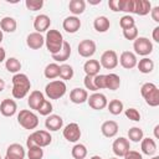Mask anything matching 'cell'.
Listing matches in <instances>:
<instances>
[{
    "label": "cell",
    "instance_id": "obj_1",
    "mask_svg": "<svg viewBox=\"0 0 159 159\" xmlns=\"http://www.w3.org/2000/svg\"><path fill=\"white\" fill-rule=\"evenodd\" d=\"M11 81H12V91H11L12 97L16 98V99L24 98L31 88V82H30L29 77L25 73L19 72V73L12 76Z\"/></svg>",
    "mask_w": 159,
    "mask_h": 159
},
{
    "label": "cell",
    "instance_id": "obj_2",
    "mask_svg": "<svg viewBox=\"0 0 159 159\" xmlns=\"http://www.w3.org/2000/svg\"><path fill=\"white\" fill-rule=\"evenodd\" d=\"M63 36L58 30H48L46 32V37H45V45L47 51L51 55H56L60 52V50L62 48L63 45Z\"/></svg>",
    "mask_w": 159,
    "mask_h": 159
},
{
    "label": "cell",
    "instance_id": "obj_3",
    "mask_svg": "<svg viewBox=\"0 0 159 159\" xmlns=\"http://www.w3.org/2000/svg\"><path fill=\"white\" fill-rule=\"evenodd\" d=\"M140 94L145 99V103L150 107L159 106V89L153 82H147L140 87Z\"/></svg>",
    "mask_w": 159,
    "mask_h": 159
},
{
    "label": "cell",
    "instance_id": "obj_4",
    "mask_svg": "<svg viewBox=\"0 0 159 159\" xmlns=\"http://www.w3.org/2000/svg\"><path fill=\"white\" fill-rule=\"evenodd\" d=\"M51 142H52V137H51L50 132L43 130V129H39V130L32 132V133L27 137L26 145H27V147H31V145H39V147L43 148V147L50 145Z\"/></svg>",
    "mask_w": 159,
    "mask_h": 159
},
{
    "label": "cell",
    "instance_id": "obj_5",
    "mask_svg": "<svg viewBox=\"0 0 159 159\" xmlns=\"http://www.w3.org/2000/svg\"><path fill=\"white\" fill-rule=\"evenodd\" d=\"M67 87L66 83L61 80H55L51 81L46 84L45 87V94L50 98V99H60L66 94Z\"/></svg>",
    "mask_w": 159,
    "mask_h": 159
},
{
    "label": "cell",
    "instance_id": "obj_6",
    "mask_svg": "<svg viewBox=\"0 0 159 159\" xmlns=\"http://www.w3.org/2000/svg\"><path fill=\"white\" fill-rule=\"evenodd\" d=\"M17 122L24 129H35L39 125V117L29 109H21L17 114Z\"/></svg>",
    "mask_w": 159,
    "mask_h": 159
},
{
    "label": "cell",
    "instance_id": "obj_7",
    "mask_svg": "<svg viewBox=\"0 0 159 159\" xmlns=\"http://www.w3.org/2000/svg\"><path fill=\"white\" fill-rule=\"evenodd\" d=\"M133 48H134L137 55L145 57V56H148V55H150L153 52V43H152V41L149 39L140 36V37H137L134 40Z\"/></svg>",
    "mask_w": 159,
    "mask_h": 159
},
{
    "label": "cell",
    "instance_id": "obj_8",
    "mask_svg": "<svg viewBox=\"0 0 159 159\" xmlns=\"http://www.w3.org/2000/svg\"><path fill=\"white\" fill-rule=\"evenodd\" d=\"M101 67H104L106 70H113L118 66V55L113 50H107L102 53L99 60Z\"/></svg>",
    "mask_w": 159,
    "mask_h": 159
},
{
    "label": "cell",
    "instance_id": "obj_9",
    "mask_svg": "<svg viewBox=\"0 0 159 159\" xmlns=\"http://www.w3.org/2000/svg\"><path fill=\"white\" fill-rule=\"evenodd\" d=\"M87 102H88V106L92 109H96V111H101V109L106 108L107 104H108L107 97L103 93H99V92H93L87 98Z\"/></svg>",
    "mask_w": 159,
    "mask_h": 159
},
{
    "label": "cell",
    "instance_id": "obj_10",
    "mask_svg": "<svg viewBox=\"0 0 159 159\" xmlns=\"http://www.w3.org/2000/svg\"><path fill=\"white\" fill-rule=\"evenodd\" d=\"M77 51H78V55L81 57H84V58H89L94 55L96 52V42L93 40H89V39H86V40H82L80 43H78V47H77Z\"/></svg>",
    "mask_w": 159,
    "mask_h": 159
},
{
    "label": "cell",
    "instance_id": "obj_11",
    "mask_svg": "<svg viewBox=\"0 0 159 159\" xmlns=\"http://www.w3.org/2000/svg\"><path fill=\"white\" fill-rule=\"evenodd\" d=\"M63 138L67 140V142H71V143H76L80 138H81V128L77 123H70L67 124L65 128H63Z\"/></svg>",
    "mask_w": 159,
    "mask_h": 159
},
{
    "label": "cell",
    "instance_id": "obj_12",
    "mask_svg": "<svg viewBox=\"0 0 159 159\" xmlns=\"http://www.w3.org/2000/svg\"><path fill=\"white\" fill-rule=\"evenodd\" d=\"M112 149H113V153L116 154V157H124L130 150V143L127 138L119 137L113 142Z\"/></svg>",
    "mask_w": 159,
    "mask_h": 159
},
{
    "label": "cell",
    "instance_id": "obj_13",
    "mask_svg": "<svg viewBox=\"0 0 159 159\" xmlns=\"http://www.w3.org/2000/svg\"><path fill=\"white\" fill-rule=\"evenodd\" d=\"M118 62L120 63V66L125 70H132L137 66V56L134 52H130V51H123L119 56V60Z\"/></svg>",
    "mask_w": 159,
    "mask_h": 159
},
{
    "label": "cell",
    "instance_id": "obj_14",
    "mask_svg": "<svg viewBox=\"0 0 159 159\" xmlns=\"http://www.w3.org/2000/svg\"><path fill=\"white\" fill-rule=\"evenodd\" d=\"M25 149L19 143H12L6 149V155L4 159H24L25 158Z\"/></svg>",
    "mask_w": 159,
    "mask_h": 159
},
{
    "label": "cell",
    "instance_id": "obj_15",
    "mask_svg": "<svg viewBox=\"0 0 159 159\" xmlns=\"http://www.w3.org/2000/svg\"><path fill=\"white\" fill-rule=\"evenodd\" d=\"M50 25H51V19L47 15H45V14L37 15L35 17V20H34V29L39 34H42L45 31H48Z\"/></svg>",
    "mask_w": 159,
    "mask_h": 159
},
{
    "label": "cell",
    "instance_id": "obj_16",
    "mask_svg": "<svg viewBox=\"0 0 159 159\" xmlns=\"http://www.w3.org/2000/svg\"><path fill=\"white\" fill-rule=\"evenodd\" d=\"M26 45L31 50H40L45 45V37L42 36V34H39L36 31L31 32L26 37Z\"/></svg>",
    "mask_w": 159,
    "mask_h": 159
},
{
    "label": "cell",
    "instance_id": "obj_17",
    "mask_svg": "<svg viewBox=\"0 0 159 159\" xmlns=\"http://www.w3.org/2000/svg\"><path fill=\"white\" fill-rule=\"evenodd\" d=\"M17 111V104L14 99L5 98L0 103V113L4 117H12Z\"/></svg>",
    "mask_w": 159,
    "mask_h": 159
},
{
    "label": "cell",
    "instance_id": "obj_18",
    "mask_svg": "<svg viewBox=\"0 0 159 159\" xmlns=\"http://www.w3.org/2000/svg\"><path fill=\"white\" fill-rule=\"evenodd\" d=\"M62 27L66 32L68 34H75L80 30L81 27V20L77 16H67L63 22H62Z\"/></svg>",
    "mask_w": 159,
    "mask_h": 159
},
{
    "label": "cell",
    "instance_id": "obj_19",
    "mask_svg": "<svg viewBox=\"0 0 159 159\" xmlns=\"http://www.w3.org/2000/svg\"><path fill=\"white\" fill-rule=\"evenodd\" d=\"M87 98H88V92L83 88L76 87L70 92V101L75 104H82L87 102Z\"/></svg>",
    "mask_w": 159,
    "mask_h": 159
},
{
    "label": "cell",
    "instance_id": "obj_20",
    "mask_svg": "<svg viewBox=\"0 0 159 159\" xmlns=\"http://www.w3.org/2000/svg\"><path fill=\"white\" fill-rule=\"evenodd\" d=\"M62 125H63V119L58 114H50V116H47V118L45 120L46 129H48L51 132H56V130L61 129Z\"/></svg>",
    "mask_w": 159,
    "mask_h": 159
},
{
    "label": "cell",
    "instance_id": "obj_21",
    "mask_svg": "<svg viewBox=\"0 0 159 159\" xmlns=\"http://www.w3.org/2000/svg\"><path fill=\"white\" fill-rule=\"evenodd\" d=\"M43 101H45V96H43L42 92H40V91H32L30 93L29 98H27V104H29V107L31 109L37 111L41 107V104L43 103Z\"/></svg>",
    "mask_w": 159,
    "mask_h": 159
},
{
    "label": "cell",
    "instance_id": "obj_22",
    "mask_svg": "<svg viewBox=\"0 0 159 159\" xmlns=\"http://www.w3.org/2000/svg\"><path fill=\"white\" fill-rule=\"evenodd\" d=\"M152 10V4L148 0H134V10L133 14H137L139 16H144L149 14Z\"/></svg>",
    "mask_w": 159,
    "mask_h": 159
},
{
    "label": "cell",
    "instance_id": "obj_23",
    "mask_svg": "<svg viewBox=\"0 0 159 159\" xmlns=\"http://www.w3.org/2000/svg\"><path fill=\"white\" fill-rule=\"evenodd\" d=\"M101 132L104 137L113 138L118 133V123L116 120H106L101 127Z\"/></svg>",
    "mask_w": 159,
    "mask_h": 159
},
{
    "label": "cell",
    "instance_id": "obj_24",
    "mask_svg": "<svg viewBox=\"0 0 159 159\" xmlns=\"http://www.w3.org/2000/svg\"><path fill=\"white\" fill-rule=\"evenodd\" d=\"M99 70H101V65H99V61L97 60H87L83 65V71L86 76L94 77L99 73Z\"/></svg>",
    "mask_w": 159,
    "mask_h": 159
},
{
    "label": "cell",
    "instance_id": "obj_25",
    "mask_svg": "<svg viewBox=\"0 0 159 159\" xmlns=\"http://www.w3.org/2000/svg\"><path fill=\"white\" fill-rule=\"evenodd\" d=\"M140 149L145 155H153L157 152V143L152 138H143L140 140Z\"/></svg>",
    "mask_w": 159,
    "mask_h": 159
},
{
    "label": "cell",
    "instance_id": "obj_26",
    "mask_svg": "<svg viewBox=\"0 0 159 159\" xmlns=\"http://www.w3.org/2000/svg\"><path fill=\"white\" fill-rule=\"evenodd\" d=\"M70 56H71V45H70V42L63 41L62 48L60 50L58 53L52 55V60H55L56 62H65L70 58Z\"/></svg>",
    "mask_w": 159,
    "mask_h": 159
},
{
    "label": "cell",
    "instance_id": "obj_27",
    "mask_svg": "<svg viewBox=\"0 0 159 159\" xmlns=\"http://www.w3.org/2000/svg\"><path fill=\"white\" fill-rule=\"evenodd\" d=\"M16 27H17V22L11 16H5L0 21V29H1V31L10 32L11 34V32H15L16 31Z\"/></svg>",
    "mask_w": 159,
    "mask_h": 159
},
{
    "label": "cell",
    "instance_id": "obj_28",
    "mask_svg": "<svg viewBox=\"0 0 159 159\" xmlns=\"http://www.w3.org/2000/svg\"><path fill=\"white\" fill-rule=\"evenodd\" d=\"M93 27L97 32H106L111 27V22L107 16H97L93 21Z\"/></svg>",
    "mask_w": 159,
    "mask_h": 159
},
{
    "label": "cell",
    "instance_id": "obj_29",
    "mask_svg": "<svg viewBox=\"0 0 159 159\" xmlns=\"http://www.w3.org/2000/svg\"><path fill=\"white\" fill-rule=\"evenodd\" d=\"M104 80H106V88L107 89L116 91L120 86V77L118 75H116V73L104 75Z\"/></svg>",
    "mask_w": 159,
    "mask_h": 159
},
{
    "label": "cell",
    "instance_id": "obj_30",
    "mask_svg": "<svg viewBox=\"0 0 159 159\" xmlns=\"http://www.w3.org/2000/svg\"><path fill=\"white\" fill-rule=\"evenodd\" d=\"M68 9L73 14V16L81 15L84 12L86 9V1L84 0H71L68 4Z\"/></svg>",
    "mask_w": 159,
    "mask_h": 159
},
{
    "label": "cell",
    "instance_id": "obj_31",
    "mask_svg": "<svg viewBox=\"0 0 159 159\" xmlns=\"http://www.w3.org/2000/svg\"><path fill=\"white\" fill-rule=\"evenodd\" d=\"M137 67L142 73H150L154 70V62L148 57H143L139 60V62H137Z\"/></svg>",
    "mask_w": 159,
    "mask_h": 159
},
{
    "label": "cell",
    "instance_id": "obj_32",
    "mask_svg": "<svg viewBox=\"0 0 159 159\" xmlns=\"http://www.w3.org/2000/svg\"><path fill=\"white\" fill-rule=\"evenodd\" d=\"M43 75L48 80H53V78H57L60 76V65H57L56 62H52V63H48L45 70H43Z\"/></svg>",
    "mask_w": 159,
    "mask_h": 159
},
{
    "label": "cell",
    "instance_id": "obj_33",
    "mask_svg": "<svg viewBox=\"0 0 159 159\" xmlns=\"http://www.w3.org/2000/svg\"><path fill=\"white\" fill-rule=\"evenodd\" d=\"M5 68H6L7 72H11V73L16 75L21 70V62L16 57H9L5 61Z\"/></svg>",
    "mask_w": 159,
    "mask_h": 159
},
{
    "label": "cell",
    "instance_id": "obj_34",
    "mask_svg": "<svg viewBox=\"0 0 159 159\" xmlns=\"http://www.w3.org/2000/svg\"><path fill=\"white\" fill-rule=\"evenodd\" d=\"M71 155L75 159H84L87 157V148H86V145L81 144V143L75 144L72 150H71Z\"/></svg>",
    "mask_w": 159,
    "mask_h": 159
},
{
    "label": "cell",
    "instance_id": "obj_35",
    "mask_svg": "<svg viewBox=\"0 0 159 159\" xmlns=\"http://www.w3.org/2000/svg\"><path fill=\"white\" fill-rule=\"evenodd\" d=\"M107 107H108L109 113L113 114V116H118V114H120V113L123 112V109H124V107H123V102L119 101V99H112V101L107 104Z\"/></svg>",
    "mask_w": 159,
    "mask_h": 159
},
{
    "label": "cell",
    "instance_id": "obj_36",
    "mask_svg": "<svg viewBox=\"0 0 159 159\" xmlns=\"http://www.w3.org/2000/svg\"><path fill=\"white\" fill-rule=\"evenodd\" d=\"M144 138V133L139 127H132L128 130V140H132L134 143H139Z\"/></svg>",
    "mask_w": 159,
    "mask_h": 159
},
{
    "label": "cell",
    "instance_id": "obj_37",
    "mask_svg": "<svg viewBox=\"0 0 159 159\" xmlns=\"http://www.w3.org/2000/svg\"><path fill=\"white\" fill-rule=\"evenodd\" d=\"M75 72H73V67L71 65H67V63H63L60 66V76L62 80L67 81V80H71L73 77Z\"/></svg>",
    "mask_w": 159,
    "mask_h": 159
},
{
    "label": "cell",
    "instance_id": "obj_38",
    "mask_svg": "<svg viewBox=\"0 0 159 159\" xmlns=\"http://www.w3.org/2000/svg\"><path fill=\"white\" fill-rule=\"evenodd\" d=\"M43 157V149L39 145H31L27 147V158L29 159H42Z\"/></svg>",
    "mask_w": 159,
    "mask_h": 159
},
{
    "label": "cell",
    "instance_id": "obj_39",
    "mask_svg": "<svg viewBox=\"0 0 159 159\" xmlns=\"http://www.w3.org/2000/svg\"><path fill=\"white\" fill-rule=\"evenodd\" d=\"M119 26L122 27V30H127V29H130V27H134L135 26V20L133 19V16L130 15H124L119 19Z\"/></svg>",
    "mask_w": 159,
    "mask_h": 159
},
{
    "label": "cell",
    "instance_id": "obj_40",
    "mask_svg": "<svg viewBox=\"0 0 159 159\" xmlns=\"http://www.w3.org/2000/svg\"><path fill=\"white\" fill-rule=\"evenodd\" d=\"M134 10V0H119V11L133 14Z\"/></svg>",
    "mask_w": 159,
    "mask_h": 159
},
{
    "label": "cell",
    "instance_id": "obj_41",
    "mask_svg": "<svg viewBox=\"0 0 159 159\" xmlns=\"http://www.w3.org/2000/svg\"><path fill=\"white\" fill-rule=\"evenodd\" d=\"M25 6L27 7V10H31V11L41 10L43 6V0H26Z\"/></svg>",
    "mask_w": 159,
    "mask_h": 159
},
{
    "label": "cell",
    "instance_id": "obj_42",
    "mask_svg": "<svg viewBox=\"0 0 159 159\" xmlns=\"http://www.w3.org/2000/svg\"><path fill=\"white\" fill-rule=\"evenodd\" d=\"M52 109H53L52 103H51L50 101L45 99V101H43V103L41 104V107L37 109V112H39L41 116H46V117H47V116H50V114H51Z\"/></svg>",
    "mask_w": 159,
    "mask_h": 159
},
{
    "label": "cell",
    "instance_id": "obj_43",
    "mask_svg": "<svg viewBox=\"0 0 159 159\" xmlns=\"http://www.w3.org/2000/svg\"><path fill=\"white\" fill-rule=\"evenodd\" d=\"M123 36H124L125 40L134 41L138 37V29H137V26L130 27V29H127V30H123Z\"/></svg>",
    "mask_w": 159,
    "mask_h": 159
},
{
    "label": "cell",
    "instance_id": "obj_44",
    "mask_svg": "<svg viewBox=\"0 0 159 159\" xmlns=\"http://www.w3.org/2000/svg\"><path fill=\"white\" fill-rule=\"evenodd\" d=\"M125 117L127 118H129L130 120H134V122H139L140 120V113H139V111L138 109H135V108H128V109H125Z\"/></svg>",
    "mask_w": 159,
    "mask_h": 159
},
{
    "label": "cell",
    "instance_id": "obj_45",
    "mask_svg": "<svg viewBox=\"0 0 159 159\" xmlns=\"http://www.w3.org/2000/svg\"><path fill=\"white\" fill-rule=\"evenodd\" d=\"M93 83H94V86H96L97 91H98V89H103V88H106V80H104V75L98 73L97 76H94V77H93Z\"/></svg>",
    "mask_w": 159,
    "mask_h": 159
},
{
    "label": "cell",
    "instance_id": "obj_46",
    "mask_svg": "<svg viewBox=\"0 0 159 159\" xmlns=\"http://www.w3.org/2000/svg\"><path fill=\"white\" fill-rule=\"evenodd\" d=\"M83 83H84L86 89H89V91H92V92H97V88H96V86H94V83H93V77L86 76L84 80H83Z\"/></svg>",
    "mask_w": 159,
    "mask_h": 159
},
{
    "label": "cell",
    "instance_id": "obj_47",
    "mask_svg": "<svg viewBox=\"0 0 159 159\" xmlns=\"http://www.w3.org/2000/svg\"><path fill=\"white\" fill-rule=\"evenodd\" d=\"M124 159H143L142 154L137 150H129L125 155H124Z\"/></svg>",
    "mask_w": 159,
    "mask_h": 159
},
{
    "label": "cell",
    "instance_id": "obj_48",
    "mask_svg": "<svg viewBox=\"0 0 159 159\" xmlns=\"http://www.w3.org/2000/svg\"><path fill=\"white\" fill-rule=\"evenodd\" d=\"M108 6L112 11L118 12L119 11V0H109L108 1Z\"/></svg>",
    "mask_w": 159,
    "mask_h": 159
},
{
    "label": "cell",
    "instance_id": "obj_49",
    "mask_svg": "<svg viewBox=\"0 0 159 159\" xmlns=\"http://www.w3.org/2000/svg\"><path fill=\"white\" fill-rule=\"evenodd\" d=\"M150 15H152V19L155 22H159V6H154L150 10Z\"/></svg>",
    "mask_w": 159,
    "mask_h": 159
},
{
    "label": "cell",
    "instance_id": "obj_50",
    "mask_svg": "<svg viewBox=\"0 0 159 159\" xmlns=\"http://www.w3.org/2000/svg\"><path fill=\"white\" fill-rule=\"evenodd\" d=\"M153 40L155 42H159V26H155L154 30H153Z\"/></svg>",
    "mask_w": 159,
    "mask_h": 159
},
{
    "label": "cell",
    "instance_id": "obj_51",
    "mask_svg": "<svg viewBox=\"0 0 159 159\" xmlns=\"http://www.w3.org/2000/svg\"><path fill=\"white\" fill-rule=\"evenodd\" d=\"M5 58H6V52H5V48L0 46V63H1V62H4V61H5Z\"/></svg>",
    "mask_w": 159,
    "mask_h": 159
},
{
    "label": "cell",
    "instance_id": "obj_52",
    "mask_svg": "<svg viewBox=\"0 0 159 159\" xmlns=\"http://www.w3.org/2000/svg\"><path fill=\"white\" fill-rule=\"evenodd\" d=\"M158 129H159V124H157L155 127H154V137L158 139L159 138V133H158Z\"/></svg>",
    "mask_w": 159,
    "mask_h": 159
},
{
    "label": "cell",
    "instance_id": "obj_53",
    "mask_svg": "<svg viewBox=\"0 0 159 159\" xmlns=\"http://www.w3.org/2000/svg\"><path fill=\"white\" fill-rule=\"evenodd\" d=\"M5 88V81L2 78H0V92H2Z\"/></svg>",
    "mask_w": 159,
    "mask_h": 159
},
{
    "label": "cell",
    "instance_id": "obj_54",
    "mask_svg": "<svg viewBox=\"0 0 159 159\" xmlns=\"http://www.w3.org/2000/svg\"><path fill=\"white\" fill-rule=\"evenodd\" d=\"M89 4H92V5H97V4H101V0H89Z\"/></svg>",
    "mask_w": 159,
    "mask_h": 159
},
{
    "label": "cell",
    "instance_id": "obj_55",
    "mask_svg": "<svg viewBox=\"0 0 159 159\" xmlns=\"http://www.w3.org/2000/svg\"><path fill=\"white\" fill-rule=\"evenodd\" d=\"M2 39H4V34H2V31L0 30V43H1V41H2Z\"/></svg>",
    "mask_w": 159,
    "mask_h": 159
},
{
    "label": "cell",
    "instance_id": "obj_56",
    "mask_svg": "<svg viewBox=\"0 0 159 159\" xmlns=\"http://www.w3.org/2000/svg\"><path fill=\"white\" fill-rule=\"evenodd\" d=\"M91 159H102L99 155H93V157H91Z\"/></svg>",
    "mask_w": 159,
    "mask_h": 159
},
{
    "label": "cell",
    "instance_id": "obj_57",
    "mask_svg": "<svg viewBox=\"0 0 159 159\" xmlns=\"http://www.w3.org/2000/svg\"><path fill=\"white\" fill-rule=\"evenodd\" d=\"M152 159H159V157H153Z\"/></svg>",
    "mask_w": 159,
    "mask_h": 159
},
{
    "label": "cell",
    "instance_id": "obj_58",
    "mask_svg": "<svg viewBox=\"0 0 159 159\" xmlns=\"http://www.w3.org/2000/svg\"><path fill=\"white\" fill-rule=\"evenodd\" d=\"M109 159H118V158H109Z\"/></svg>",
    "mask_w": 159,
    "mask_h": 159
},
{
    "label": "cell",
    "instance_id": "obj_59",
    "mask_svg": "<svg viewBox=\"0 0 159 159\" xmlns=\"http://www.w3.org/2000/svg\"><path fill=\"white\" fill-rule=\"evenodd\" d=\"M0 159H2V158H1V154H0Z\"/></svg>",
    "mask_w": 159,
    "mask_h": 159
}]
</instances>
